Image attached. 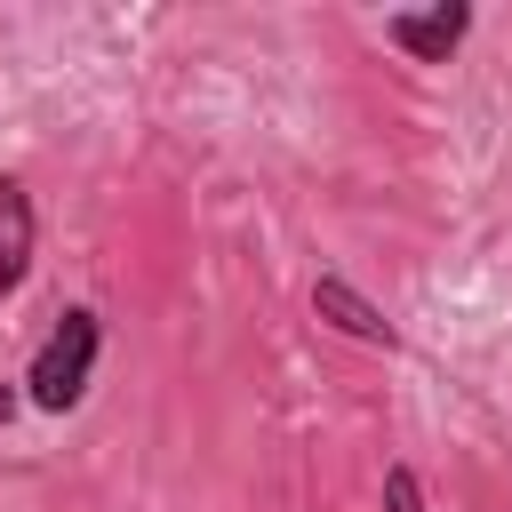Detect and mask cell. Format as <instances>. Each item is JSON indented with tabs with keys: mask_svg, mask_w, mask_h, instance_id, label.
<instances>
[{
	"mask_svg": "<svg viewBox=\"0 0 512 512\" xmlns=\"http://www.w3.org/2000/svg\"><path fill=\"white\" fill-rule=\"evenodd\" d=\"M32 240H40L32 200H24L16 176H0V296H16V288L32 280Z\"/></svg>",
	"mask_w": 512,
	"mask_h": 512,
	"instance_id": "obj_4",
	"label": "cell"
},
{
	"mask_svg": "<svg viewBox=\"0 0 512 512\" xmlns=\"http://www.w3.org/2000/svg\"><path fill=\"white\" fill-rule=\"evenodd\" d=\"M384 512H424V480H416V464H384Z\"/></svg>",
	"mask_w": 512,
	"mask_h": 512,
	"instance_id": "obj_5",
	"label": "cell"
},
{
	"mask_svg": "<svg viewBox=\"0 0 512 512\" xmlns=\"http://www.w3.org/2000/svg\"><path fill=\"white\" fill-rule=\"evenodd\" d=\"M464 32H472V8L464 0H432V8H392L384 16V40L408 48L416 64H448L464 48Z\"/></svg>",
	"mask_w": 512,
	"mask_h": 512,
	"instance_id": "obj_2",
	"label": "cell"
},
{
	"mask_svg": "<svg viewBox=\"0 0 512 512\" xmlns=\"http://www.w3.org/2000/svg\"><path fill=\"white\" fill-rule=\"evenodd\" d=\"M96 352H104V320H96L88 304L56 312V328L40 336V352H32V368H24V400H32L40 416H72V408L88 400Z\"/></svg>",
	"mask_w": 512,
	"mask_h": 512,
	"instance_id": "obj_1",
	"label": "cell"
},
{
	"mask_svg": "<svg viewBox=\"0 0 512 512\" xmlns=\"http://www.w3.org/2000/svg\"><path fill=\"white\" fill-rule=\"evenodd\" d=\"M16 400H24V392H16V384H0V424L16 416Z\"/></svg>",
	"mask_w": 512,
	"mask_h": 512,
	"instance_id": "obj_6",
	"label": "cell"
},
{
	"mask_svg": "<svg viewBox=\"0 0 512 512\" xmlns=\"http://www.w3.org/2000/svg\"><path fill=\"white\" fill-rule=\"evenodd\" d=\"M312 312L328 320V328H344V336H360V344H376V352H400V328L352 288V280H336V272H320L312 280Z\"/></svg>",
	"mask_w": 512,
	"mask_h": 512,
	"instance_id": "obj_3",
	"label": "cell"
}]
</instances>
